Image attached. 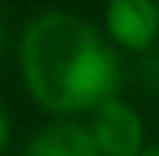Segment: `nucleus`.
Segmentation results:
<instances>
[{
    "label": "nucleus",
    "instance_id": "obj_1",
    "mask_svg": "<svg viewBox=\"0 0 159 156\" xmlns=\"http://www.w3.org/2000/svg\"><path fill=\"white\" fill-rule=\"evenodd\" d=\"M20 72L36 108L55 117L91 114L120 91L114 46L94 23L68 10L36 13L23 26Z\"/></svg>",
    "mask_w": 159,
    "mask_h": 156
},
{
    "label": "nucleus",
    "instance_id": "obj_3",
    "mask_svg": "<svg viewBox=\"0 0 159 156\" xmlns=\"http://www.w3.org/2000/svg\"><path fill=\"white\" fill-rule=\"evenodd\" d=\"M104 30L114 46L127 52H146L159 39V3L156 0H107Z\"/></svg>",
    "mask_w": 159,
    "mask_h": 156
},
{
    "label": "nucleus",
    "instance_id": "obj_4",
    "mask_svg": "<svg viewBox=\"0 0 159 156\" xmlns=\"http://www.w3.org/2000/svg\"><path fill=\"white\" fill-rule=\"evenodd\" d=\"M23 156H104L91 137L88 124L71 117H55L42 130H36L23 146Z\"/></svg>",
    "mask_w": 159,
    "mask_h": 156
},
{
    "label": "nucleus",
    "instance_id": "obj_7",
    "mask_svg": "<svg viewBox=\"0 0 159 156\" xmlns=\"http://www.w3.org/2000/svg\"><path fill=\"white\" fill-rule=\"evenodd\" d=\"M3 46H7V33H3V23H0V55H3Z\"/></svg>",
    "mask_w": 159,
    "mask_h": 156
},
{
    "label": "nucleus",
    "instance_id": "obj_2",
    "mask_svg": "<svg viewBox=\"0 0 159 156\" xmlns=\"http://www.w3.org/2000/svg\"><path fill=\"white\" fill-rule=\"evenodd\" d=\"M88 130L104 156H140L146 150V127L133 104L111 98L91 111Z\"/></svg>",
    "mask_w": 159,
    "mask_h": 156
},
{
    "label": "nucleus",
    "instance_id": "obj_5",
    "mask_svg": "<svg viewBox=\"0 0 159 156\" xmlns=\"http://www.w3.org/2000/svg\"><path fill=\"white\" fill-rule=\"evenodd\" d=\"M7 143H10V117H7V111L0 108V156H3Z\"/></svg>",
    "mask_w": 159,
    "mask_h": 156
},
{
    "label": "nucleus",
    "instance_id": "obj_6",
    "mask_svg": "<svg viewBox=\"0 0 159 156\" xmlns=\"http://www.w3.org/2000/svg\"><path fill=\"white\" fill-rule=\"evenodd\" d=\"M140 156H159V146H146V150H143Z\"/></svg>",
    "mask_w": 159,
    "mask_h": 156
},
{
    "label": "nucleus",
    "instance_id": "obj_8",
    "mask_svg": "<svg viewBox=\"0 0 159 156\" xmlns=\"http://www.w3.org/2000/svg\"><path fill=\"white\" fill-rule=\"evenodd\" d=\"M156 3H159V0H156Z\"/></svg>",
    "mask_w": 159,
    "mask_h": 156
}]
</instances>
